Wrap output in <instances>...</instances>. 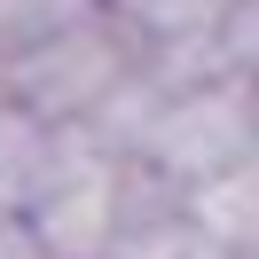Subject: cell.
<instances>
[{
  "label": "cell",
  "mask_w": 259,
  "mask_h": 259,
  "mask_svg": "<svg viewBox=\"0 0 259 259\" xmlns=\"http://www.w3.org/2000/svg\"><path fill=\"white\" fill-rule=\"evenodd\" d=\"M142 63H149V39L134 24H118L110 8H95V16L63 24L55 39H39L32 55H16L0 71V102L32 110L39 126H87L95 134L110 118V102L142 79Z\"/></svg>",
  "instance_id": "1"
},
{
  "label": "cell",
  "mask_w": 259,
  "mask_h": 259,
  "mask_svg": "<svg viewBox=\"0 0 259 259\" xmlns=\"http://www.w3.org/2000/svg\"><path fill=\"white\" fill-rule=\"evenodd\" d=\"M251 149H259V71L212 63V71H189V79L165 87V102L142 126L134 157H149L181 189H204V181L236 173Z\"/></svg>",
  "instance_id": "2"
},
{
  "label": "cell",
  "mask_w": 259,
  "mask_h": 259,
  "mask_svg": "<svg viewBox=\"0 0 259 259\" xmlns=\"http://www.w3.org/2000/svg\"><path fill=\"white\" fill-rule=\"evenodd\" d=\"M110 220H118V149L95 142L87 126H63L48 181L24 204V228L55 259H110Z\"/></svg>",
  "instance_id": "3"
},
{
  "label": "cell",
  "mask_w": 259,
  "mask_h": 259,
  "mask_svg": "<svg viewBox=\"0 0 259 259\" xmlns=\"http://www.w3.org/2000/svg\"><path fill=\"white\" fill-rule=\"evenodd\" d=\"M189 220H196V243H204V251L259 259V149L236 165V173L189 189ZM204 251H196V259H204Z\"/></svg>",
  "instance_id": "4"
},
{
  "label": "cell",
  "mask_w": 259,
  "mask_h": 259,
  "mask_svg": "<svg viewBox=\"0 0 259 259\" xmlns=\"http://www.w3.org/2000/svg\"><path fill=\"white\" fill-rule=\"evenodd\" d=\"M55 142H63V126H39L32 110L0 102V220H24V204L39 196L55 165Z\"/></svg>",
  "instance_id": "5"
},
{
  "label": "cell",
  "mask_w": 259,
  "mask_h": 259,
  "mask_svg": "<svg viewBox=\"0 0 259 259\" xmlns=\"http://www.w3.org/2000/svg\"><path fill=\"white\" fill-rule=\"evenodd\" d=\"M118 24L149 39V48H220L236 0H102Z\"/></svg>",
  "instance_id": "6"
},
{
  "label": "cell",
  "mask_w": 259,
  "mask_h": 259,
  "mask_svg": "<svg viewBox=\"0 0 259 259\" xmlns=\"http://www.w3.org/2000/svg\"><path fill=\"white\" fill-rule=\"evenodd\" d=\"M102 0H0V71L16 63V55H32L39 39H55L63 24L95 16Z\"/></svg>",
  "instance_id": "7"
},
{
  "label": "cell",
  "mask_w": 259,
  "mask_h": 259,
  "mask_svg": "<svg viewBox=\"0 0 259 259\" xmlns=\"http://www.w3.org/2000/svg\"><path fill=\"white\" fill-rule=\"evenodd\" d=\"M0 259H55V251H48L24 220H0Z\"/></svg>",
  "instance_id": "8"
},
{
  "label": "cell",
  "mask_w": 259,
  "mask_h": 259,
  "mask_svg": "<svg viewBox=\"0 0 259 259\" xmlns=\"http://www.w3.org/2000/svg\"><path fill=\"white\" fill-rule=\"evenodd\" d=\"M204 259H228V251H204Z\"/></svg>",
  "instance_id": "9"
}]
</instances>
